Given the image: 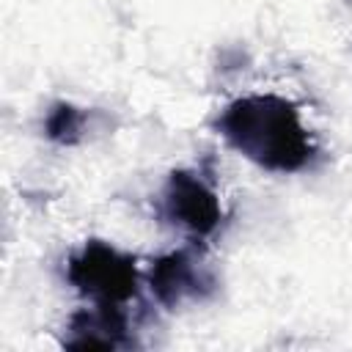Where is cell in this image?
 <instances>
[{"label":"cell","mask_w":352,"mask_h":352,"mask_svg":"<svg viewBox=\"0 0 352 352\" xmlns=\"http://www.w3.org/2000/svg\"><path fill=\"white\" fill-rule=\"evenodd\" d=\"M162 217L192 239H206L223 223V204L217 190L190 168L170 170L160 192Z\"/></svg>","instance_id":"3"},{"label":"cell","mask_w":352,"mask_h":352,"mask_svg":"<svg viewBox=\"0 0 352 352\" xmlns=\"http://www.w3.org/2000/svg\"><path fill=\"white\" fill-rule=\"evenodd\" d=\"M217 135L270 173H300L319 154L294 102L280 94H242L214 118Z\"/></svg>","instance_id":"1"},{"label":"cell","mask_w":352,"mask_h":352,"mask_svg":"<svg viewBox=\"0 0 352 352\" xmlns=\"http://www.w3.org/2000/svg\"><path fill=\"white\" fill-rule=\"evenodd\" d=\"M91 118H94V110L77 107L72 102H58L44 116V135L58 146H77L94 129Z\"/></svg>","instance_id":"6"},{"label":"cell","mask_w":352,"mask_h":352,"mask_svg":"<svg viewBox=\"0 0 352 352\" xmlns=\"http://www.w3.org/2000/svg\"><path fill=\"white\" fill-rule=\"evenodd\" d=\"M69 330H72V338H66V346H77V349L124 346L126 344L124 305H94L91 311H80L72 316Z\"/></svg>","instance_id":"5"},{"label":"cell","mask_w":352,"mask_h":352,"mask_svg":"<svg viewBox=\"0 0 352 352\" xmlns=\"http://www.w3.org/2000/svg\"><path fill=\"white\" fill-rule=\"evenodd\" d=\"M148 286L160 305L179 308L192 300H204L214 289V275L195 250H170L160 256L148 270Z\"/></svg>","instance_id":"4"},{"label":"cell","mask_w":352,"mask_h":352,"mask_svg":"<svg viewBox=\"0 0 352 352\" xmlns=\"http://www.w3.org/2000/svg\"><path fill=\"white\" fill-rule=\"evenodd\" d=\"M138 264L110 242L88 239L66 261V280L94 305H126L138 294Z\"/></svg>","instance_id":"2"}]
</instances>
